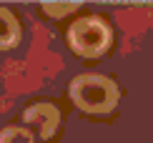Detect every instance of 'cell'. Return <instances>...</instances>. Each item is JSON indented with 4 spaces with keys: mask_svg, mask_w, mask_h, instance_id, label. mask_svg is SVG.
Segmentation results:
<instances>
[{
    "mask_svg": "<svg viewBox=\"0 0 153 143\" xmlns=\"http://www.w3.org/2000/svg\"><path fill=\"white\" fill-rule=\"evenodd\" d=\"M20 38H23V28H20L18 15L10 8L0 5V50L15 48L20 43Z\"/></svg>",
    "mask_w": 153,
    "mask_h": 143,
    "instance_id": "277c9868",
    "label": "cell"
},
{
    "mask_svg": "<svg viewBox=\"0 0 153 143\" xmlns=\"http://www.w3.org/2000/svg\"><path fill=\"white\" fill-rule=\"evenodd\" d=\"M40 10L45 13V15L50 18H63V15H68V13H73V10H78V3H43L40 5Z\"/></svg>",
    "mask_w": 153,
    "mask_h": 143,
    "instance_id": "8992f818",
    "label": "cell"
},
{
    "mask_svg": "<svg viewBox=\"0 0 153 143\" xmlns=\"http://www.w3.org/2000/svg\"><path fill=\"white\" fill-rule=\"evenodd\" d=\"M73 106L88 115H108L120 101V88L113 78L100 73H80L71 80L68 88Z\"/></svg>",
    "mask_w": 153,
    "mask_h": 143,
    "instance_id": "6da1fadb",
    "label": "cell"
},
{
    "mask_svg": "<svg viewBox=\"0 0 153 143\" xmlns=\"http://www.w3.org/2000/svg\"><path fill=\"white\" fill-rule=\"evenodd\" d=\"M0 143H35V136L25 126H5L0 128Z\"/></svg>",
    "mask_w": 153,
    "mask_h": 143,
    "instance_id": "5b68a950",
    "label": "cell"
},
{
    "mask_svg": "<svg viewBox=\"0 0 153 143\" xmlns=\"http://www.w3.org/2000/svg\"><path fill=\"white\" fill-rule=\"evenodd\" d=\"M113 43V30L105 18L100 15H85L78 18L71 28H68V45L75 55L95 60V58L105 55Z\"/></svg>",
    "mask_w": 153,
    "mask_h": 143,
    "instance_id": "7a4b0ae2",
    "label": "cell"
},
{
    "mask_svg": "<svg viewBox=\"0 0 153 143\" xmlns=\"http://www.w3.org/2000/svg\"><path fill=\"white\" fill-rule=\"evenodd\" d=\"M23 121L38 131L40 141H50L58 133V128L63 123V113H60V108L55 106V103H50V101H35V103H30V106L23 110Z\"/></svg>",
    "mask_w": 153,
    "mask_h": 143,
    "instance_id": "3957f363",
    "label": "cell"
}]
</instances>
